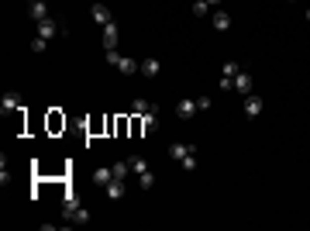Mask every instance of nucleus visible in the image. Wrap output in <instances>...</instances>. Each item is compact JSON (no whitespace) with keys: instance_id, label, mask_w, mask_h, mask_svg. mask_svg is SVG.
<instances>
[{"instance_id":"a878e982","label":"nucleus","mask_w":310,"mask_h":231,"mask_svg":"<svg viewBox=\"0 0 310 231\" xmlns=\"http://www.w3.org/2000/svg\"><path fill=\"white\" fill-rule=\"evenodd\" d=\"M207 3H210V7H221V3H224V0H207Z\"/></svg>"},{"instance_id":"4468645a","label":"nucleus","mask_w":310,"mask_h":231,"mask_svg":"<svg viewBox=\"0 0 310 231\" xmlns=\"http://www.w3.org/2000/svg\"><path fill=\"white\" fill-rule=\"evenodd\" d=\"M110 179H114V169H107V166H103V169H97V173H93V183H97V186H107V183H110Z\"/></svg>"},{"instance_id":"20e7f679","label":"nucleus","mask_w":310,"mask_h":231,"mask_svg":"<svg viewBox=\"0 0 310 231\" xmlns=\"http://www.w3.org/2000/svg\"><path fill=\"white\" fill-rule=\"evenodd\" d=\"M103 193H107V200H121V197L128 193V190H124V179H117V176H114V179L103 186Z\"/></svg>"},{"instance_id":"f03ea898","label":"nucleus","mask_w":310,"mask_h":231,"mask_svg":"<svg viewBox=\"0 0 310 231\" xmlns=\"http://www.w3.org/2000/svg\"><path fill=\"white\" fill-rule=\"evenodd\" d=\"M197 111H200V107H197V97H186V100L176 104V117H183V121H190Z\"/></svg>"},{"instance_id":"f3484780","label":"nucleus","mask_w":310,"mask_h":231,"mask_svg":"<svg viewBox=\"0 0 310 231\" xmlns=\"http://www.w3.org/2000/svg\"><path fill=\"white\" fill-rule=\"evenodd\" d=\"M238 73H241V66H238V62H231V59H228V62L221 66V76H224V79H234Z\"/></svg>"},{"instance_id":"7ed1b4c3","label":"nucleus","mask_w":310,"mask_h":231,"mask_svg":"<svg viewBox=\"0 0 310 231\" xmlns=\"http://www.w3.org/2000/svg\"><path fill=\"white\" fill-rule=\"evenodd\" d=\"M258 114H262V97H258V93H248V97H245V117L255 121Z\"/></svg>"},{"instance_id":"f8f14e48","label":"nucleus","mask_w":310,"mask_h":231,"mask_svg":"<svg viewBox=\"0 0 310 231\" xmlns=\"http://www.w3.org/2000/svg\"><path fill=\"white\" fill-rule=\"evenodd\" d=\"M228 28H231L228 10H214V31H228Z\"/></svg>"},{"instance_id":"6ab92c4d","label":"nucleus","mask_w":310,"mask_h":231,"mask_svg":"<svg viewBox=\"0 0 310 231\" xmlns=\"http://www.w3.org/2000/svg\"><path fill=\"white\" fill-rule=\"evenodd\" d=\"M69 218H73V225H86V221H90V211H86V207H76Z\"/></svg>"},{"instance_id":"ddd939ff","label":"nucleus","mask_w":310,"mask_h":231,"mask_svg":"<svg viewBox=\"0 0 310 231\" xmlns=\"http://www.w3.org/2000/svg\"><path fill=\"white\" fill-rule=\"evenodd\" d=\"M131 111H135L138 117H145V114H152V111H155V104H149V100L138 97V100H131Z\"/></svg>"},{"instance_id":"bb28decb","label":"nucleus","mask_w":310,"mask_h":231,"mask_svg":"<svg viewBox=\"0 0 310 231\" xmlns=\"http://www.w3.org/2000/svg\"><path fill=\"white\" fill-rule=\"evenodd\" d=\"M286 3H297V0H286Z\"/></svg>"},{"instance_id":"412c9836","label":"nucleus","mask_w":310,"mask_h":231,"mask_svg":"<svg viewBox=\"0 0 310 231\" xmlns=\"http://www.w3.org/2000/svg\"><path fill=\"white\" fill-rule=\"evenodd\" d=\"M114 169V176L117 179H128V173H131V162H117V166H110Z\"/></svg>"},{"instance_id":"6e6552de","label":"nucleus","mask_w":310,"mask_h":231,"mask_svg":"<svg viewBox=\"0 0 310 231\" xmlns=\"http://www.w3.org/2000/svg\"><path fill=\"white\" fill-rule=\"evenodd\" d=\"M17 107H21V97H17V93H3V100H0V111H3V114H14Z\"/></svg>"},{"instance_id":"b1692460","label":"nucleus","mask_w":310,"mask_h":231,"mask_svg":"<svg viewBox=\"0 0 310 231\" xmlns=\"http://www.w3.org/2000/svg\"><path fill=\"white\" fill-rule=\"evenodd\" d=\"M103 59H107V66H117V62H121V56H117V49H107V56H103Z\"/></svg>"},{"instance_id":"a211bd4d","label":"nucleus","mask_w":310,"mask_h":231,"mask_svg":"<svg viewBox=\"0 0 310 231\" xmlns=\"http://www.w3.org/2000/svg\"><path fill=\"white\" fill-rule=\"evenodd\" d=\"M138 186H142V190H152V186H155V176H152V169L138 173Z\"/></svg>"},{"instance_id":"5701e85b","label":"nucleus","mask_w":310,"mask_h":231,"mask_svg":"<svg viewBox=\"0 0 310 231\" xmlns=\"http://www.w3.org/2000/svg\"><path fill=\"white\" fill-rule=\"evenodd\" d=\"M31 49H35V52H45V49H49V38L35 35V38H31Z\"/></svg>"},{"instance_id":"cd10ccee","label":"nucleus","mask_w":310,"mask_h":231,"mask_svg":"<svg viewBox=\"0 0 310 231\" xmlns=\"http://www.w3.org/2000/svg\"><path fill=\"white\" fill-rule=\"evenodd\" d=\"M307 21H310V10H307Z\"/></svg>"},{"instance_id":"9b49d317","label":"nucleus","mask_w":310,"mask_h":231,"mask_svg":"<svg viewBox=\"0 0 310 231\" xmlns=\"http://www.w3.org/2000/svg\"><path fill=\"white\" fill-rule=\"evenodd\" d=\"M186 152H193V145H183V142H172V145H169V159H172V162H179Z\"/></svg>"},{"instance_id":"f257e3e1","label":"nucleus","mask_w":310,"mask_h":231,"mask_svg":"<svg viewBox=\"0 0 310 231\" xmlns=\"http://www.w3.org/2000/svg\"><path fill=\"white\" fill-rule=\"evenodd\" d=\"M35 31H38L42 38H49V42H52V38H66V35H69V31H66L59 21H52V17H45V21H35Z\"/></svg>"},{"instance_id":"dca6fc26","label":"nucleus","mask_w":310,"mask_h":231,"mask_svg":"<svg viewBox=\"0 0 310 231\" xmlns=\"http://www.w3.org/2000/svg\"><path fill=\"white\" fill-rule=\"evenodd\" d=\"M179 169H186V173H193V169H197V149H193V152H186L183 159H179Z\"/></svg>"},{"instance_id":"aec40b11","label":"nucleus","mask_w":310,"mask_h":231,"mask_svg":"<svg viewBox=\"0 0 310 231\" xmlns=\"http://www.w3.org/2000/svg\"><path fill=\"white\" fill-rule=\"evenodd\" d=\"M128 162H131V173H135V176H138V173H145V169H149V162H145V159H142V155H135V159H128Z\"/></svg>"},{"instance_id":"0eeeda50","label":"nucleus","mask_w":310,"mask_h":231,"mask_svg":"<svg viewBox=\"0 0 310 231\" xmlns=\"http://www.w3.org/2000/svg\"><path fill=\"white\" fill-rule=\"evenodd\" d=\"M103 49H117V24H103Z\"/></svg>"},{"instance_id":"4be33fe9","label":"nucleus","mask_w":310,"mask_h":231,"mask_svg":"<svg viewBox=\"0 0 310 231\" xmlns=\"http://www.w3.org/2000/svg\"><path fill=\"white\" fill-rule=\"evenodd\" d=\"M193 14H197V17H207V14H210V3H207V0H197V3H193Z\"/></svg>"},{"instance_id":"9d476101","label":"nucleus","mask_w":310,"mask_h":231,"mask_svg":"<svg viewBox=\"0 0 310 231\" xmlns=\"http://www.w3.org/2000/svg\"><path fill=\"white\" fill-rule=\"evenodd\" d=\"M117 69H121L124 76H135V73L142 69V62H135V59H128V56H121V62H117Z\"/></svg>"},{"instance_id":"393cba45","label":"nucleus","mask_w":310,"mask_h":231,"mask_svg":"<svg viewBox=\"0 0 310 231\" xmlns=\"http://www.w3.org/2000/svg\"><path fill=\"white\" fill-rule=\"evenodd\" d=\"M197 107H200V111H207V107H210V97H207V93H200V97H197Z\"/></svg>"},{"instance_id":"1a4fd4ad","label":"nucleus","mask_w":310,"mask_h":231,"mask_svg":"<svg viewBox=\"0 0 310 231\" xmlns=\"http://www.w3.org/2000/svg\"><path fill=\"white\" fill-rule=\"evenodd\" d=\"M234 90H238V93H245V97H248V93H252V76H248V73H245V69H241V73H238V76H234Z\"/></svg>"},{"instance_id":"423d86ee","label":"nucleus","mask_w":310,"mask_h":231,"mask_svg":"<svg viewBox=\"0 0 310 231\" xmlns=\"http://www.w3.org/2000/svg\"><path fill=\"white\" fill-rule=\"evenodd\" d=\"M90 14H93V21H97V24H110V7H107V3H93V10H90Z\"/></svg>"},{"instance_id":"39448f33","label":"nucleus","mask_w":310,"mask_h":231,"mask_svg":"<svg viewBox=\"0 0 310 231\" xmlns=\"http://www.w3.org/2000/svg\"><path fill=\"white\" fill-rule=\"evenodd\" d=\"M28 14H31V21H45V17H49V7H45V0H31Z\"/></svg>"},{"instance_id":"2eb2a0df","label":"nucleus","mask_w":310,"mask_h":231,"mask_svg":"<svg viewBox=\"0 0 310 231\" xmlns=\"http://www.w3.org/2000/svg\"><path fill=\"white\" fill-rule=\"evenodd\" d=\"M158 69H162V62H158V59H145L138 73H145V76H158Z\"/></svg>"}]
</instances>
